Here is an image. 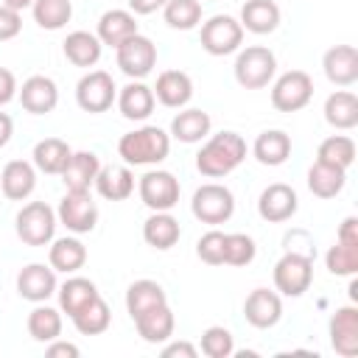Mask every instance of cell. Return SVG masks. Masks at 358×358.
Listing matches in <instances>:
<instances>
[{"mask_svg":"<svg viewBox=\"0 0 358 358\" xmlns=\"http://www.w3.org/2000/svg\"><path fill=\"white\" fill-rule=\"evenodd\" d=\"M313 282V255L288 249L274 263V288L282 296H302Z\"/></svg>","mask_w":358,"mask_h":358,"instance_id":"obj_5","label":"cell"},{"mask_svg":"<svg viewBox=\"0 0 358 358\" xmlns=\"http://www.w3.org/2000/svg\"><path fill=\"white\" fill-rule=\"evenodd\" d=\"M98 201L92 199L90 190H67L59 201L56 218L64 224L73 235H87L98 227Z\"/></svg>","mask_w":358,"mask_h":358,"instance_id":"obj_8","label":"cell"},{"mask_svg":"<svg viewBox=\"0 0 358 358\" xmlns=\"http://www.w3.org/2000/svg\"><path fill=\"white\" fill-rule=\"evenodd\" d=\"M327 333H330V347L336 350V355L355 358L358 355V308L344 305V308L333 310Z\"/></svg>","mask_w":358,"mask_h":358,"instance_id":"obj_15","label":"cell"},{"mask_svg":"<svg viewBox=\"0 0 358 358\" xmlns=\"http://www.w3.org/2000/svg\"><path fill=\"white\" fill-rule=\"evenodd\" d=\"M324 266L333 277H352L358 271V243L336 241L324 255Z\"/></svg>","mask_w":358,"mask_h":358,"instance_id":"obj_42","label":"cell"},{"mask_svg":"<svg viewBox=\"0 0 358 358\" xmlns=\"http://www.w3.org/2000/svg\"><path fill=\"white\" fill-rule=\"evenodd\" d=\"M168 0H129V11L137 17H145V14H154V11H159L162 6H165Z\"/></svg>","mask_w":358,"mask_h":358,"instance_id":"obj_51","label":"cell"},{"mask_svg":"<svg viewBox=\"0 0 358 358\" xmlns=\"http://www.w3.org/2000/svg\"><path fill=\"white\" fill-rule=\"evenodd\" d=\"M95 190L106 201H126L134 193V173L126 165H101L95 176Z\"/></svg>","mask_w":358,"mask_h":358,"instance_id":"obj_24","label":"cell"},{"mask_svg":"<svg viewBox=\"0 0 358 358\" xmlns=\"http://www.w3.org/2000/svg\"><path fill=\"white\" fill-rule=\"evenodd\" d=\"M134 327H137V336L145 341V344H165L171 341L173 336V327H176V319H173V310L165 305H157L145 313H140L134 319Z\"/></svg>","mask_w":358,"mask_h":358,"instance_id":"obj_21","label":"cell"},{"mask_svg":"<svg viewBox=\"0 0 358 358\" xmlns=\"http://www.w3.org/2000/svg\"><path fill=\"white\" fill-rule=\"evenodd\" d=\"M17 98V78L8 67H0V106L11 103Z\"/></svg>","mask_w":358,"mask_h":358,"instance_id":"obj_47","label":"cell"},{"mask_svg":"<svg viewBox=\"0 0 358 358\" xmlns=\"http://www.w3.org/2000/svg\"><path fill=\"white\" fill-rule=\"evenodd\" d=\"M62 50H64V59L70 64H76V67H95L101 53H103V45L90 31H73L62 42Z\"/></svg>","mask_w":358,"mask_h":358,"instance_id":"obj_29","label":"cell"},{"mask_svg":"<svg viewBox=\"0 0 358 358\" xmlns=\"http://www.w3.org/2000/svg\"><path fill=\"white\" fill-rule=\"evenodd\" d=\"M232 70H235V81L243 90H263L271 84V78L277 73V56L266 45H249V48L238 50Z\"/></svg>","mask_w":358,"mask_h":358,"instance_id":"obj_3","label":"cell"},{"mask_svg":"<svg viewBox=\"0 0 358 358\" xmlns=\"http://www.w3.org/2000/svg\"><path fill=\"white\" fill-rule=\"evenodd\" d=\"M347 185V171L344 168H336V165H327V162H313L308 168V190L316 196V199H336Z\"/></svg>","mask_w":358,"mask_h":358,"instance_id":"obj_34","label":"cell"},{"mask_svg":"<svg viewBox=\"0 0 358 358\" xmlns=\"http://www.w3.org/2000/svg\"><path fill=\"white\" fill-rule=\"evenodd\" d=\"M241 42H243V28L235 17L215 14L207 22H201V48L210 56H229L241 50Z\"/></svg>","mask_w":358,"mask_h":358,"instance_id":"obj_11","label":"cell"},{"mask_svg":"<svg viewBox=\"0 0 358 358\" xmlns=\"http://www.w3.org/2000/svg\"><path fill=\"white\" fill-rule=\"evenodd\" d=\"M154 98L168 109H182L193 98V78L185 70H162L157 76V84L151 87Z\"/></svg>","mask_w":358,"mask_h":358,"instance_id":"obj_19","label":"cell"},{"mask_svg":"<svg viewBox=\"0 0 358 358\" xmlns=\"http://www.w3.org/2000/svg\"><path fill=\"white\" fill-rule=\"evenodd\" d=\"M115 53H117L120 73L129 76L131 81H143L157 64V45L143 34L129 36L120 48H115Z\"/></svg>","mask_w":358,"mask_h":358,"instance_id":"obj_12","label":"cell"},{"mask_svg":"<svg viewBox=\"0 0 358 358\" xmlns=\"http://www.w3.org/2000/svg\"><path fill=\"white\" fill-rule=\"evenodd\" d=\"M224 235L221 229H210L199 238L196 243V255L199 260H204L207 266H224Z\"/></svg>","mask_w":358,"mask_h":358,"instance_id":"obj_45","label":"cell"},{"mask_svg":"<svg viewBox=\"0 0 358 358\" xmlns=\"http://www.w3.org/2000/svg\"><path fill=\"white\" fill-rule=\"evenodd\" d=\"M252 154L260 165L277 168L291 157V137L280 129H266V131L257 134V140L252 145Z\"/></svg>","mask_w":358,"mask_h":358,"instance_id":"obj_32","label":"cell"},{"mask_svg":"<svg viewBox=\"0 0 358 358\" xmlns=\"http://www.w3.org/2000/svg\"><path fill=\"white\" fill-rule=\"evenodd\" d=\"M313 98V78L305 70L282 73L271 87V106L277 112H299Z\"/></svg>","mask_w":358,"mask_h":358,"instance_id":"obj_10","label":"cell"},{"mask_svg":"<svg viewBox=\"0 0 358 358\" xmlns=\"http://www.w3.org/2000/svg\"><path fill=\"white\" fill-rule=\"evenodd\" d=\"M201 352L207 358H229L235 352V338L227 327L221 324H213L201 333Z\"/></svg>","mask_w":358,"mask_h":358,"instance_id":"obj_44","label":"cell"},{"mask_svg":"<svg viewBox=\"0 0 358 358\" xmlns=\"http://www.w3.org/2000/svg\"><path fill=\"white\" fill-rule=\"evenodd\" d=\"M56 296H59V310L73 319L84 305H90L101 294H98V285L92 280H87V277H67L56 288Z\"/></svg>","mask_w":358,"mask_h":358,"instance_id":"obj_31","label":"cell"},{"mask_svg":"<svg viewBox=\"0 0 358 358\" xmlns=\"http://www.w3.org/2000/svg\"><path fill=\"white\" fill-rule=\"evenodd\" d=\"M3 6H8V8H14V11H25V8H31L34 6V0H3Z\"/></svg>","mask_w":358,"mask_h":358,"instance_id":"obj_53","label":"cell"},{"mask_svg":"<svg viewBox=\"0 0 358 358\" xmlns=\"http://www.w3.org/2000/svg\"><path fill=\"white\" fill-rule=\"evenodd\" d=\"M20 31H22V14L0 3V42L14 39Z\"/></svg>","mask_w":358,"mask_h":358,"instance_id":"obj_46","label":"cell"},{"mask_svg":"<svg viewBox=\"0 0 358 358\" xmlns=\"http://www.w3.org/2000/svg\"><path fill=\"white\" fill-rule=\"evenodd\" d=\"M199 355V350L190 344V341H165V347H162V358H196Z\"/></svg>","mask_w":358,"mask_h":358,"instance_id":"obj_49","label":"cell"},{"mask_svg":"<svg viewBox=\"0 0 358 358\" xmlns=\"http://www.w3.org/2000/svg\"><path fill=\"white\" fill-rule=\"evenodd\" d=\"M243 316L252 327L257 330H268L282 319V299L277 291L268 288H255L246 302H243Z\"/></svg>","mask_w":358,"mask_h":358,"instance_id":"obj_18","label":"cell"},{"mask_svg":"<svg viewBox=\"0 0 358 358\" xmlns=\"http://www.w3.org/2000/svg\"><path fill=\"white\" fill-rule=\"evenodd\" d=\"M59 282H56V271L50 268V263H28L20 268L17 274V294L28 302H48L56 294Z\"/></svg>","mask_w":358,"mask_h":358,"instance_id":"obj_14","label":"cell"},{"mask_svg":"<svg viewBox=\"0 0 358 358\" xmlns=\"http://www.w3.org/2000/svg\"><path fill=\"white\" fill-rule=\"evenodd\" d=\"M165 302H168V294L157 280H134L126 288V313L131 316V322L140 313H145L157 305H165Z\"/></svg>","mask_w":358,"mask_h":358,"instance_id":"obj_35","label":"cell"},{"mask_svg":"<svg viewBox=\"0 0 358 358\" xmlns=\"http://www.w3.org/2000/svg\"><path fill=\"white\" fill-rule=\"evenodd\" d=\"M0 190L8 201H25L36 190V168L25 159H11L0 171Z\"/></svg>","mask_w":358,"mask_h":358,"instance_id":"obj_20","label":"cell"},{"mask_svg":"<svg viewBox=\"0 0 358 358\" xmlns=\"http://www.w3.org/2000/svg\"><path fill=\"white\" fill-rule=\"evenodd\" d=\"M201 3H204V0H201Z\"/></svg>","mask_w":358,"mask_h":358,"instance_id":"obj_54","label":"cell"},{"mask_svg":"<svg viewBox=\"0 0 358 358\" xmlns=\"http://www.w3.org/2000/svg\"><path fill=\"white\" fill-rule=\"evenodd\" d=\"M246 159V140L238 131H218L213 134L196 154V168L207 179L229 176Z\"/></svg>","mask_w":358,"mask_h":358,"instance_id":"obj_1","label":"cell"},{"mask_svg":"<svg viewBox=\"0 0 358 358\" xmlns=\"http://www.w3.org/2000/svg\"><path fill=\"white\" fill-rule=\"evenodd\" d=\"M56 224H59L56 210L45 201H28L14 218L17 238L25 246H48L56 235Z\"/></svg>","mask_w":358,"mask_h":358,"instance_id":"obj_4","label":"cell"},{"mask_svg":"<svg viewBox=\"0 0 358 358\" xmlns=\"http://www.w3.org/2000/svg\"><path fill=\"white\" fill-rule=\"evenodd\" d=\"M45 352H48V358H78V352H81V350H78L76 344H70V341L53 338V341H48Z\"/></svg>","mask_w":358,"mask_h":358,"instance_id":"obj_48","label":"cell"},{"mask_svg":"<svg viewBox=\"0 0 358 358\" xmlns=\"http://www.w3.org/2000/svg\"><path fill=\"white\" fill-rule=\"evenodd\" d=\"M190 213L201 221V224H227L235 213V196L227 185L218 182H207L201 187H196L193 199H190Z\"/></svg>","mask_w":358,"mask_h":358,"instance_id":"obj_6","label":"cell"},{"mask_svg":"<svg viewBox=\"0 0 358 358\" xmlns=\"http://www.w3.org/2000/svg\"><path fill=\"white\" fill-rule=\"evenodd\" d=\"M115 101H117V109H120V115L126 120H145L154 112V103H157L154 90L148 84H143V81H129L117 92Z\"/></svg>","mask_w":358,"mask_h":358,"instance_id":"obj_25","label":"cell"},{"mask_svg":"<svg viewBox=\"0 0 358 358\" xmlns=\"http://www.w3.org/2000/svg\"><path fill=\"white\" fill-rule=\"evenodd\" d=\"M11 134H14V120H11V115L0 112V148H3V145H8Z\"/></svg>","mask_w":358,"mask_h":358,"instance_id":"obj_52","label":"cell"},{"mask_svg":"<svg viewBox=\"0 0 358 358\" xmlns=\"http://www.w3.org/2000/svg\"><path fill=\"white\" fill-rule=\"evenodd\" d=\"M20 103L25 112L31 115H48L56 109L59 103V87L50 76H31L22 81V87H17Z\"/></svg>","mask_w":358,"mask_h":358,"instance_id":"obj_16","label":"cell"},{"mask_svg":"<svg viewBox=\"0 0 358 358\" xmlns=\"http://www.w3.org/2000/svg\"><path fill=\"white\" fill-rule=\"evenodd\" d=\"M324 120L338 129V131H350L358 126V95L350 90H336L327 95L324 101Z\"/></svg>","mask_w":358,"mask_h":358,"instance_id":"obj_26","label":"cell"},{"mask_svg":"<svg viewBox=\"0 0 358 358\" xmlns=\"http://www.w3.org/2000/svg\"><path fill=\"white\" fill-rule=\"evenodd\" d=\"M31 11H34V22L42 31H62L73 17V3L70 0H34Z\"/></svg>","mask_w":358,"mask_h":358,"instance_id":"obj_39","label":"cell"},{"mask_svg":"<svg viewBox=\"0 0 358 358\" xmlns=\"http://www.w3.org/2000/svg\"><path fill=\"white\" fill-rule=\"evenodd\" d=\"M73 324L81 336H101L109 330L112 324V310L109 305L103 302V296H95L90 305H84L76 316H73Z\"/></svg>","mask_w":358,"mask_h":358,"instance_id":"obj_38","label":"cell"},{"mask_svg":"<svg viewBox=\"0 0 358 358\" xmlns=\"http://www.w3.org/2000/svg\"><path fill=\"white\" fill-rule=\"evenodd\" d=\"M101 171V159L95 151H73L64 171L59 173L67 190H90Z\"/></svg>","mask_w":358,"mask_h":358,"instance_id":"obj_22","label":"cell"},{"mask_svg":"<svg viewBox=\"0 0 358 358\" xmlns=\"http://www.w3.org/2000/svg\"><path fill=\"white\" fill-rule=\"evenodd\" d=\"M257 255L255 238L246 232H227L224 235V263L227 266H249Z\"/></svg>","mask_w":358,"mask_h":358,"instance_id":"obj_43","label":"cell"},{"mask_svg":"<svg viewBox=\"0 0 358 358\" xmlns=\"http://www.w3.org/2000/svg\"><path fill=\"white\" fill-rule=\"evenodd\" d=\"M134 34H140L137 31V20L126 8L103 11L101 20H98V31H95V36L101 39V45H109V48H120Z\"/></svg>","mask_w":358,"mask_h":358,"instance_id":"obj_23","label":"cell"},{"mask_svg":"<svg viewBox=\"0 0 358 358\" xmlns=\"http://www.w3.org/2000/svg\"><path fill=\"white\" fill-rule=\"evenodd\" d=\"M25 327H28V336L34 341L48 344V341L62 336V310H56V308H50L45 302H36V308L28 313Z\"/></svg>","mask_w":358,"mask_h":358,"instance_id":"obj_37","label":"cell"},{"mask_svg":"<svg viewBox=\"0 0 358 358\" xmlns=\"http://www.w3.org/2000/svg\"><path fill=\"white\" fill-rule=\"evenodd\" d=\"M210 129H213V120L204 109H182L179 115H173L171 120V137L185 143V145H193V143H201L210 137Z\"/></svg>","mask_w":358,"mask_h":358,"instance_id":"obj_27","label":"cell"},{"mask_svg":"<svg viewBox=\"0 0 358 358\" xmlns=\"http://www.w3.org/2000/svg\"><path fill=\"white\" fill-rule=\"evenodd\" d=\"M280 6L274 0H246L241 8V28L252 34H271L280 25Z\"/></svg>","mask_w":358,"mask_h":358,"instance_id":"obj_28","label":"cell"},{"mask_svg":"<svg viewBox=\"0 0 358 358\" xmlns=\"http://www.w3.org/2000/svg\"><path fill=\"white\" fill-rule=\"evenodd\" d=\"M322 70L330 84L352 87L358 81V50L355 45H333L322 56Z\"/></svg>","mask_w":358,"mask_h":358,"instance_id":"obj_17","label":"cell"},{"mask_svg":"<svg viewBox=\"0 0 358 358\" xmlns=\"http://www.w3.org/2000/svg\"><path fill=\"white\" fill-rule=\"evenodd\" d=\"M299 210V196L291 185L285 182H274L268 185L260 199H257V215L268 224H282V221H291Z\"/></svg>","mask_w":358,"mask_h":358,"instance_id":"obj_13","label":"cell"},{"mask_svg":"<svg viewBox=\"0 0 358 358\" xmlns=\"http://www.w3.org/2000/svg\"><path fill=\"white\" fill-rule=\"evenodd\" d=\"M336 241H341V243H358V218L355 215H350V218L341 221Z\"/></svg>","mask_w":358,"mask_h":358,"instance_id":"obj_50","label":"cell"},{"mask_svg":"<svg viewBox=\"0 0 358 358\" xmlns=\"http://www.w3.org/2000/svg\"><path fill=\"white\" fill-rule=\"evenodd\" d=\"M115 98H117V87L106 70H90L76 84V103L90 115L106 112L115 103Z\"/></svg>","mask_w":358,"mask_h":358,"instance_id":"obj_9","label":"cell"},{"mask_svg":"<svg viewBox=\"0 0 358 358\" xmlns=\"http://www.w3.org/2000/svg\"><path fill=\"white\" fill-rule=\"evenodd\" d=\"M162 17L173 31H193L201 22V0H168Z\"/></svg>","mask_w":358,"mask_h":358,"instance_id":"obj_40","label":"cell"},{"mask_svg":"<svg viewBox=\"0 0 358 358\" xmlns=\"http://www.w3.org/2000/svg\"><path fill=\"white\" fill-rule=\"evenodd\" d=\"M137 193H140V201L151 210V213H171L176 204H179V179L171 173V171H145L137 182Z\"/></svg>","mask_w":358,"mask_h":358,"instance_id":"obj_7","label":"cell"},{"mask_svg":"<svg viewBox=\"0 0 358 358\" xmlns=\"http://www.w3.org/2000/svg\"><path fill=\"white\" fill-rule=\"evenodd\" d=\"M70 154H73V148H70L64 140H59V137H45V140H39V143L34 145L31 162H34L36 171H42V173H48V176H59V173L64 171Z\"/></svg>","mask_w":358,"mask_h":358,"instance_id":"obj_33","label":"cell"},{"mask_svg":"<svg viewBox=\"0 0 358 358\" xmlns=\"http://www.w3.org/2000/svg\"><path fill=\"white\" fill-rule=\"evenodd\" d=\"M316 159L347 171V168L355 162V143H352V137H347V134H333V137L322 140V143H319V151H316Z\"/></svg>","mask_w":358,"mask_h":358,"instance_id":"obj_41","label":"cell"},{"mask_svg":"<svg viewBox=\"0 0 358 358\" xmlns=\"http://www.w3.org/2000/svg\"><path fill=\"white\" fill-rule=\"evenodd\" d=\"M48 263H50L53 271L76 274L87 263V246L78 238H70V235L67 238H56V241H50Z\"/></svg>","mask_w":358,"mask_h":358,"instance_id":"obj_30","label":"cell"},{"mask_svg":"<svg viewBox=\"0 0 358 358\" xmlns=\"http://www.w3.org/2000/svg\"><path fill=\"white\" fill-rule=\"evenodd\" d=\"M171 151V134L159 126H140L117 140V154L126 165H159Z\"/></svg>","mask_w":358,"mask_h":358,"instance_id":"obj_2","label":"cell"},{"mask_svg":"<svg viewBox=\"0 0 358 358\" xmlns=\"http://www.w3.org/2000/svg\"><path fill=\"white\" fill-rule=\"evenodd\" d=\"M179 235H182V227L171 213H151L143 224V241L151 249H159V252L176 246Z\"/></svg>","mask_w":358,"mask_h":358,"instance_id":"obj_36","label":"cell"}]
</instances>
